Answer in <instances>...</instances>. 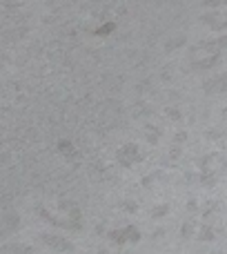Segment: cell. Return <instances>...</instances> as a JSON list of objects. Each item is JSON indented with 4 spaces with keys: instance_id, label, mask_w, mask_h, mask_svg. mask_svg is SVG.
Here are the masks:
<instances>
[{
    "instance_id": "1",
    "label": "cell",
    "mask_w": 227,
    "mask_h": 254,
    "mask_svg": "<svg viewBox=\"0 0 227 254\" xmlns=\"http://www.w3.org/2000/svg\"><path fill=\"white\" fill-rule=\"evenodd\" d=\"M112 241L116 243H125V241H138L140 234L136 228H131V225H125V228H118V230H112Z\"/></svg>"
},
{
    "instance_id": "2",
    "label": "cell",
    "mask_w": 227,
    "mask_h": 254,
    "mask_svg": "<svg viewBox=\"0 0 227 254\" xmlns=\"http://www.w3.org/2000/svg\"><path fill=\"white\" fill-rule=\"evenodd\" d=\"M118 161H120L122 165H127V167H129L131 163L143 161V154L138 152V145H125V147L118 152Z\"/></svg>"
},
{
    "instance_id": "3",
    "label": "cell",
    "mask_w": 227,
    "mask_h": 254,
    "mask_svg": "<svg viewBox=\"0 0 227 254\" xmlns=\"http://www.w3.org/2000/svg\"><path fill=\"white\" fill-rule=\"evenodd\" d=\"M43 243H47L49 248H54V250H65V252H69V250H74V246H71L69 241H65V239H60V237H54V234H43Z\"/></svg>"
},
{
    "instance_id": "4",
    "label": "cell",
    "mask_w": 227,
    "mask_h": 254,
    "mask_svg": "<svg viewBox=\"0 0 227 254\" xmlns=\"http://www.w3.org/2000/svg\"><path fill=\"white\" fill-rule=\"evenodd\" d=\"M212 239H214V230L205 225V228L201 230V241H212Z\"/></svg>"
},
{
    "instance_id": "5",
    "label": "cell",
    "mask_w": 227,
    "mask_h": 254,
    "mask_svg": "<svg viewBox=\"0 0 227 254\" xmlns=\"http://www.w3.org/2000/svg\"><path fill=\"white\" fill-rule=\"evenodd\" d=\"M192 234V225H187V228H183V237H189Z\"/></svg>"
},
{
    "instance_id": "6",
    "label": "cell",
    "mask_w": 227,
    "mask_h": 254,
    "mask_svg": "<svg viewBox=\"0 0 227 254\" xmlns=\"http://www.w3.org/2000/svg\"><path fill=\"white\" fill-rule=\"evenodd\" d=\"M219 2H227V0H207V4H219Z\"/></svg>"
}]
</instances>
